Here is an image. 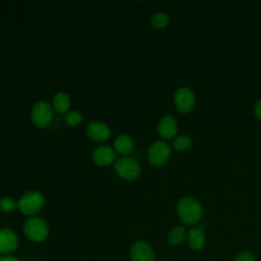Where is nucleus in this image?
Here are the masks:
<instances>
[{
  "label": "nucleus",
  "mask_w": 261,
  "mask_h": 261,
  "mask_svg": "<svg viewBox=\"0 0 261 261\" xmlns=\"http://www.w3.org/2000/svg\"><path fill=\"white\" fill-rule=\"evenodd\" d=\"M177 215L179 220L187 225L197 223L203 216L202 205L192 197H184L177 203Z\"/></svg>",
  "instance_id": "f257e3e1"
},
{
  "label": "nucleus",
  "mask_w": 261,
  "mask_h": 261,
  "mask_svg": "<svg viewBox=\"0 0 261 261\" xmlns=\"http://www.w3.org/2000/svg\"><path fill=\"white\" fill-rule=\"evenodd\" d=\"M44 202V196L40 192L30 191L20 197L17 206L22 214L32 216L42 209Z\"/></svg>",
  "instance_id": "f03ea898"
},
{
  "label": "nucleus",
  "mask_w": 261,
  "mask_h": 261,
  "mask_svg": "<svg viewBox=\"0 0 261 261\" xmlns=\"http://www.w3.org/2000/svg\"><path fill=\"white\" fill-rule=\"evenodd\" d=\"M23 231L30 241L40 243L48 237L49 228L46 221L41 217H32L24 222Z\"/></svg>",
  "instance_id": "7ed1b4c3"
},
{
  "label": "nucleus",
  "mask_w": 261,
  "mask_h": 261,
  "mask_svg": "<svg viewBox=\"0 0 261 261\" xmlns=\"http://www.w3.org/2000/svg\"><path fill=\"white\" fill-rule=\"evenodd\" d=\"M114 170L118 176L126 180L136 179L141 173L139 163L128 156L118 158L114 163Z\"/></svg>",
  "instance_id": "20e7f679"
},
{
  "label": "nucleus",
  "mask_w": 261,
  "mask_h": 261,
  "mask_svg": "<svg viewBox=\"0 0 261 261\" xmlns=\"http://www.w3.org/2000/svg\"><path fill=\"white\" fill-rule=\"evenodd\" d=\"M31 116L35 125L38 127H46L53 117L52 107L47 102H38L33 106Z\"/></svg>",
  "instance_id": "39448f33"
},
{
  "label": "nucleus",
  "mask_w": 261,
  "mask_h": 261,
  "mask_svg": "<svg viewBox=\"0 0 261 261\" xmlns=\"http://www.w3.org/2000/svg\"><path fill=\"white\" fill-rule=\"evenodd\" d=\"M171 149L169 145L163 141L153 143L148 150V160L152 165H163L169 158Z\"/></svg>",
  "instance_id": "423d86ee"
},
{
  "label": "nucleus",
  "mask_w": 261,
  "mask_h": 261,
  "mask_svg": "<svg viewBox=\"0 0 261 261\" xmlns=\"http://www.w3.org/2000/svg\"><path fill=\"white\" fill-rule=\"evenodd\" d=\"M196 103V95L190 88H179L174 93V104L181 113L190 112Z\"/></svg>",
  "instance_id": "0eeeda50"
},
{
  "label": "nucleus",
  "mask_w": 261,
  "mask_h": 261,
  "mask_svg": "<svg viewBox=\"0 0 261 261\" xmlns=\"http://www.w3.org/2000/svg\"><path fill=\"white\" fill-rule=\"evenodd\" d=\"M130 259L132 261H155L156 255L147 242L139 241L130 248Z\"/></svg>",
  "instance_id": "6e6552de"
},
{
  "label": "nucleus",
  "mask_w": 261,
  "mask_h": 261,
  "mask_svg": "<svg viewBox=\"0 0 261 261\" xmlns=\"http://www.w3.org/2000/svg\"><path fill=\"white\" fill-rule=\"evenodd\" d=\"M87 136L94 142H103L110 137V128L101 121H93L87 126Z\"/></svg>",
  "instance_id": "1a4fd4ad"
},
{
  "label": "nucleus",
  "mask_w": 261,
  "mask_h": 261,
  "mask_svg": "<svg viewBox=\"0 0 261 261\" xmlns=\"http://www.w3.org/2000/svg\"><path fill=\"white\" fill-rule=\"evenodd\" d=\"M18 246L17 236L10 229L0 230V254H10Z\"/></svg>",
  "instance_id": "9d476101"
},
{
  "label": "nucleus",
  "mask_w": 261,
  "mask_h": 261,
  "mask_svg": "<svg viewBox=\"0 0 261 261\" xmlns=\"http://www.w3.org/2000/svg\"><path fill=\"white\" fill-rule=\"evenodd\" d=\"M92 158L97 165L108 166L115 160V151L111 147L101 146L94 150Z\"/></svg>",
  "instance_id": "9b49d317"
},
{
  "label": "nucleus",
  "mask_w": 261,
  "mask_h": 261,
  "mask_svg": "<svg viewBox=\"0 0 261 261\" xmlns=\"http://www.w3.org/2000/svg\"><path fill=\"white\" fill-rule=\"evenodd\" d=\"M157 130L162 139H172L177 133L176 119L171 115L164 116L158 123Z\"/></svg>",
  "instance_id": "f8f14e48"
},
{
  "label": "nucleus",
  "mask_w": 261,
  "mask_h": 261,
  "mask_svg": "<svg viewBox=\"0 0 261 261\" xmlns=\"http://www.w3.org/2000/svg\"><path fill=\"white\" fill-rule=\"evenodd\" d=\"M206 238L204 231L200 227L192 228L188 233V244L194 251H200L204 248Z\"/></svg>",
  "instance_id": "ddd939ff"
},
{
  "label": "nucleus",
  "mask_w": 261,
  "mask_h": 261,
  "mask_svg": "<svg viewBox=\"0 0 261 261\" xmlns=\"http://www.w3.org/2000/svg\"><path fill=\"white\" fill-rule=\"evenodd\" d=\"M133 149H134V142L129 136L120 135L115 139L114 150L117 153L121 155H127L133 151Z\"/></svg>",
  "instance_id": "4468645a"
},
{
  "label": "nucleus",
  "mask_w": 261,
  "mask_h": 261,
  "mask_svg": "<svg viewBox=\"0 0 261 261\" xmlns=\"http://www.w3.org/2000/svg\"><path fill=\"white\" fill-rule=\"evenodd\" d=\"M70 106V99L67 94L63 92L57 93L53 97V107L58 113H65Z\"/></svg>",
  "instance_id": "2eb2a0df"
},
{
  "label": "nucleus",
  "mask_w": 261,
  "mask_h": 261,
  "mask_svg": "<svg viewBox=\"0 0 261 261\" xmlns=\"http://www.w3.org/2000/svg\"><path fill=\"white\" fill-rule=\"evenodd\" d=\"M167 239L170 245L178 246L186 239V229L182 226H175L169 230Z\"/></svg>",
  "instance_id": "dca6fc26"
},
{
  "label": "nucleus",
  "mask_w": 261,
  "mask_h": 261,
  "mask_svg": "<svg viewBox=\"0 0 261 261\" xmlns=\"http://www.w3.org/2000/svg\"><path fill=\"white\" fill-rule=\"evenodd\" d=\"M172 147L177 151H186L192 147V139L187 135H180L173 139Z\"/></svg>",
  "instance_id": "f3484780"
},
{
  "label": "nucleus",
  "mask_w": 261,
  "mask_h": 261,
  "mask_svg": "<svg viewBox=\"0 0 261 261\" xmlns=\"http://www.w3.org/2000/svg\"><path fill=\"white\" fill-rule=\"evenodd\" d=\"M168 22H169V17L167 13L162 11L155 13L151 19V25L158 30L164 29L168 24Z\"/></svg>",
  "instance_id": "a211bd4d"
},
{
  "label": "nucleus",
  "mask_w": 261,
  "mask_h": 261,
  "mask_svg": "<svg viewBox=\"0 0 261 261\" xmlns=\"http://www.w3.org/2000/svg\"><path fill=\"white\" fill-rule=\"evenodd\" d=\"M17 203L12 199V198H2L0 200V210L4 213H9L12 212L16 209Z\"/></svg>",
  "instance_id": "6ab92c4d"
},
{
  "label": "nucleus",
  "mask_w": 261,
  "mask_h": 261,
  "mask_svg": "<svg viewBox=\"0 0 261 261\" xmlns=\"http://www.w3.org/2000/svg\"><path fill=\"white\" fill-rule=\"evenodd\" d=\"M83 116L79 111H69L66 115H65V121L67 124L71 125V126H75L79 125L82 122Z\"/></svg>",
  "instance_id": "aec40b11"
},
{
  "label": "nucleus",
  "mask_w": 261,
  "mask_h": 261,
  "mask_svg": "<svg viewBox=\"0 0 261 261\" xmlns=\"http://www.w3.org/2000/svg\"><path fill=\"white\" fill-rule=\"evenodd\" d=\"M233 261H255V259H254V256L251 252L242 251L236 256Z\"/></svg>",
  "instance_id": "412c9836"
},
{
  "label": "nucleus",
  "mask_w": 261,
  "mask_h": 261,
  "mask_svg": "<svg viewBox=\"0 0 261 261\" xmlns=\"http://www.w3.org/2000/svg\"><path fill=\"white\" fill-rule=\"evenodd\" d=\"M254 113L255 115L261 120V99L255 104V107H254Z\"/></svg>",
  "instance_id": "4be33fe9"
},
{
  "label": "nucleus",
  "mask_w": 261,
  "mask_h": 261,
  "mask_svg": "<svg viewBox=\"0 0 261 261\" xmlns=\"http://www.w3.org/2000/svg\"><path fill=\"white\" fill-rule=\"evenodd\" d=\"M0 261H20V260L10 256H4V257H0Z\"/></svg>",
  "instance_id": "5701e85b"
}]
</instances>
